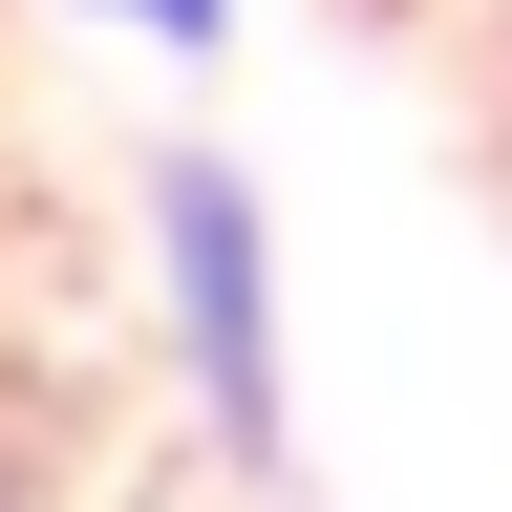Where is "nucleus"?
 I'll list each match as a JSON object with an SVG mask.
<instances>
[{
  "label": "nucleus",
  "instance_id": "nucleus-1",
  "mask_svg": "<svg viewBox=\"0 0 512 512\" xmlns=\"http://www.w3.org/2000/svg\"><path fill=\"white\" fill-rule=\"evenodd\" d=\"M150 299H171V384L256 491L299 470V384H278V214L235 150H150Z\"/></svg>",
  "mask_w": 512,
  "mask_h": 512
},
{
  "label": "nucleus",
  "instance_id": "nucleus-2",
  "mask_svg": "<svg viewBox=\"0 0 512 512\" xmlns=\"http://www.w3.org/2000/svg\"><path fill=\"white\" fill-rule=\"evenodd\" d=\"M86 22H128L150 64H214V43H235V0H86Z\"/></svg>",
  "mask_w": 512,
  "mask_h": 512
},
{
  "label": "nucleus",
  "instance_id": "nucleus-3",
  "mask_svg": "<svg viewBox=\"0 0 512 512\" xmlns=\"http://www.w3.org/2000/svg\"><path fill=\"white\" fill-rule=\"evenodd\" d=\"M427 22H470V64H491V86H512V0H427Z\"/></svg>",
  "mask_w": 512,
  "mask_h": 512
},
{
  "label": "nucleus",
  "instance_id": "nucleus-4",
  "mask_svg": "<svg viewBox=\"0 0 512 512\" xmlns=\"http://www.w3.org/2000/svg\"><path fill=\"white\" fill-rule=\"evenodd\" d=\"M0 512H43V470H22V448H0Z\"/></svg>",
  "mask_w": 512,
  "mask_h": 512
}]
</instances>
